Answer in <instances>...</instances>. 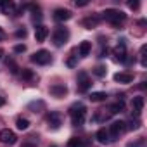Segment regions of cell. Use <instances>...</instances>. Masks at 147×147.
<instances>
[{"mask_svg":"<svg viewBox=\"0 0 147 147\" xmlns=\"http://www.w3.org/2000/svg\"><path fill=\"white\" fill-rule=\"evenodd\" d=\"M67 147H87V145H85L83 138H80V137H71L69 142H67Z\"/></svg>","mask_w":147,"mask_h":147,"instance_id":"22","label":"cell"},{"mask_svg":"<svg viewBox=\"0 0 147 147\" xmlns=\"http://www.w3.org/2000/svg\"><path fill=\"white\" fill-rule=\"evenodd\" d=\"M88 99H90L92 102H102V100L107 99V95H106V92H92V94L88 95Z\"/></svg>","mask_w":147,"mask_h":147,"instance_id":"21","label":"cell"},{"mask_svg":"<svg viewBox=\"0 0 147 147\" xmlns=\"http://www.w3.org/2000/svg\"><path fill=\"white\" fill-rule=\"evenodd\" d=\"M142 145H144V138H138V140H135V142L126 144V147H142Z\"/></svg>","mask_w":147,"mask_h":147,"instance_id":"29","label":"cell"},{"mask_svg":"<svg viewBox=\"0 0 147 147\" xmlns=\"http://www.w3.org/2000/svg\"><path fill=\"white\" fill-rule=\"evenodd\" d=\"M95 138H97V142H99V144H107V142H111V138H109V131H107L106 128L97 130Z\"/></svg>","mask_w":147,"mask_h":147,"instance_id":"16","label":"cell"},{"mask_svg":"<svg viewBox=\"0 0 147 147\" xmlns=\"http://www.w3.org/2000/svg\"><path fill=\"white\" fill-rule=\"evenodd\" d=\"M128 7L130 9H138V2H128Z\"/></svg>","mask_w":147,"mask_h":147,"instance_id":"32","label":"cell"},{"mask_svg":"<svg viewBox=\"0 0 147 147\" xmlns=\"http://www.w3.org/2000/svg\"><path fill=\"white\" fill-rule=\"evenodd\" d=\"M16 126L19 128V130H28L30 128V121L26 119V118H18V121H16Z\"/></svg>","mask_w":147,"mask_h":147,"instance_id":"24","label":"cell"},{"mask_svg":"<svg viewBox=\"0 0 147 147\" xmlns=\"http://www.w3.org/2000/svg\"><path fill=\"white\" fill-rule=\"evenodd\" d=\"M16 36H18V38H24V36H26V30H24V28H19V30L16 31Z\"/></svg>","mask_w":147,"mask_h":147,"instance_id":"30","label":"cell"},{"mask_svg":"<svg viewBox=\"0 0 147 147\" xmlns=\"http://www.w3.org/2000/svg\"><path fill=\"white\" fill-rule=\"evenodd\" d=\"M5 104V97H2V95H0V107H2Z\"/></svg>","mask_w":147,"mask_h":147,"instance_id":"36","label":"cell"},{"mask_svg":"<svg viewBox=\"0 0 147 147\" xmlns=\"http://www.w3.org/2000/svg\"><path fill=\"white\" fill-rule=\"evenodd\" d=\"M106 73H107V69H106V66H102V64H99V66L94 67V75L99 76V78H104V76H106Z\"/></svg>","mask_w":147,"mask_h":147,"instance_id":"23","label":"cell"},{"mask_svg":"<svg viewBox=\"0 0 147 147\" xmlns=\"http://www.w3.org/2000/svg\"><path fill=\"white\" fill-rule=\"evenodd\" d=\"M0 142L4 145H14L18 142V137H16V133L12 130L4 128V130H0Z\"/></svg>","mask_w":147,"mask_h":147,"instance_id":"7","label":"cell"},{"mask_svg":"<svg viewBox=\"0 0 147 147\" xmlns=\"http://www.w3.org/2000/svg\"><path fill=\"white\" fill-rule=\"evenodd\" d=\"M31 62L38 64V66H45V64H50L52 62V55L49 50H38L31 55Z\"/></svg>","mask_w":147,"mask_h":147,"instance_id":"4","label":"cell"},{"mask_svg":"<svg viewBox=\"0 0 147 147\" xmlns=\"http://www.w3.org/2000/svg\"><path fill=\"white\" fill-rule=\"evenodd\" d=\"M102 18H104L107 23H111L114 28H119V26L125 23L126 14L121 12V11H118V9H106V11L102 12Z\"/></svg>","mask_w":147,"mask_h":147,"instance_id":"2","label":"cell"},{"mask_svg":"<svg viewBox=\"0 0 147 147\" xmlns=\"http://www.w3.org/2000/svg\"><path fill=\"white\" fill-rule=\"evenodd\" d=\"M114 80L118 83H131L133 82V75L131 73H126V71H121V73H116L114 75Z\"/></svg>","mask_w":147,"mask_h":147,"instance_id":"13","label":"cell"},{"mask_svg":"<svg viewBox=\"0 0 147 147\" xmlns=\"http://www.w3.org/2000/svg\"><path fill=\"white\" fill-rule=\"evenodd\" d=\"M67 38H69V31H67V28H64V26H57V28L54 30L52 42H54L55 47H62V45L67 42Z\"/></svg>","mask_w":147,"mask_h":147,"instance_id":"3","label":"cell"},{"mask_svg":"<svg viewBox=\"0 0 147 147\" xmlns=\"http://www.w3.org/2000/svg\"><path fill=\"white\" fill-rule=\"evenodd\" d=\"M21 147H36V145H35V144H30V142H26V144H23Z\"/></svg>","mask_w":147,"mask_h":147,"instance_id":"35","label":"cell"},{"mask_svg":"<svg viewBox=\"0 0 147 147\" xmlns=\"http://www.w3.org/2000/svg\"><path fill=\"white\" fill-rule=\"evenodd\" d=\"M85 5H88L87 0H83V2H76V7H85Z\"/></svg>","mask_w":147,"mask_h":147,"instance_id":"33","label":"cell"},{"mask_svg":"<svg viewBox=\"0 0 147 147\" xmlns=\"http://www.w3.org/2000/svg\"><path fill=\"white\" fill-rule=\"evenodd\" d=\"M131 109H133V113L135 114H140L142 113V109H144V97H133V100H131Z\"/></svg>","mask_w":147,"mask_h":147,"instance_id":"15","label":"cell"},{"mask_svg":"<svg viewBox=\"0 0 147 147\" xmlns=\"http://www.w3.org/2000/svg\"><path fill=\"white\" fill-rule=\"evenodd\" d=\"M76 57H78V55H75V54H73V55H71V57L67 59V62H66V64H67L69 67H75V66L78 64V61H76Z\"/></svg>","mask_w":147,"mask_h":147,"instance_id":"28","label":"cell"},{"mask_svg":"<svg viewBox=\"0 0 147 147\" xmlns=\"http://www.w3.org/2000/svg\"><path fill=\"white\" fill-rule=\"evenodd\" d=\"M76 82H78L76 87H78L80 92H88L90 87H92V80H90V76H88V73H85V71H80V73H78Z\"/></svg>","mask_w":147,"mask_h":147,"instance_id":"6","label":"cell"},{"mask_svg":"<svg viewBox=\"0 0 147 147\" xmlns=\"http://www.w3.org/2000/svg\"><path fill=\"white\" fill-rule=\"evenodd\" d=\"M47 123H49V128H50V130H59L61 125H62V116H61V113H57V111L50 113L49 118H47Z\"/></svg>","mask_w":147,"mask_h":147,"instance_id":"8","label":"cell"},{"mask_svg":"<svg viewBox=\"0 0 147 147\" xmlns=\"http://www.w3.org/2000/svg\"><path fill=\"white\" fill-rule=\"evenodd\" d=\"M47 36H49V28L43 26V24H38L35 28V38H36V42H45Z\"/></svg>","mask_w":147,"mask_h":147,"instance_id":"12","label":"cell"},{"mask_svg":"<svg viewBox=\"0 0 147 147\" xmlns=\"http://www.w3.org/2000/svg\"><path fill=\"white\" fill-rule=\"evenodd\" d=\"M24 50H26L24 45H16V47H14V52H18V54H21V52H24Z\"/></svg>","mask_w":147,"mask_h":147,"instance_id":"31","label":"cell"},{"mask_svg":"<svg viewBox=\"0 0 147 147\" xmlns=\"http://www.w3.org/2000/svg\"><path fill=\"white\" fill-rule=\"evenodd\" d=\"M90 50H92V43H90L88 40L82 42V43H80V47H78V54H80L82 57H87V55H90Z\"/></svg>","mask_w":147,"mask_h":147,"instance_id":"17","label":"cell"},{"mask_svg":"<svg viewBox=\"0 0 147 147\" xmlns=\"http://www.w3.org/2000/svg\"><path fill=\"white\" fill-rule=\"evenodd\" d=\"M28 109L33 111V113H42L45 109V102L43 100H33V102L28 104Z\"/></svg>","mask_w":147,"mask_h":147,"instance_id":"19","label":"cell"},{"mask_svg":"<svg viewBox=\"0 0 147 147\" xmlns=\"http://www.w3.org/2000/svg\"><path fill=\"white\" fill-rule=\"evenodd\" d=\"M73 18V14H71V11L69 9H55L54 11V21H57V23H64V21H69Z\"/></svg>","mask_w":147,"mask_h":147,"instance_id":"10","label":"cell"},{"mask_svg":"<svg viewBox=\"0 0 147 147\" xmlns=\"http://www.w3.org/2000/svg\"><path fill=\"white\" fill-rule=\"evenodd\" d=\"M4 38H5V33H4V30H2V28H0V42H2Z\"/></svg>","mask_w":147,"mask_h":147,"instance_id":"34","label":"cell"},{"mask_svg":"<svg viewBox=\"0 0 147 147\" xmlns=\"http://www.w3.org/2000/svg\"><path fill=\"white\" fill-rule=\"evenodd\" d=\"M2 54H4V52H2V49H0V57H2Z\"/></svg>","mask_w":147,"mask_h":147,"instance_id":"37","label":"cell"},{"mask_svg":"<svg viewBox=\"0 0 147 147\" xmlns=\"http://www.w3.org/2000/svg\"><path fill=\"white\" fill-rule=\"evenodd\" d=\"M123 111H125V102L123 100H118V102H114V104L109 106V113L111 114H119Z\"/></svg>","mask_w":147,"mask_h":147,"instance_id":"20","label":"cell"},{"mask_svg":"<svg viewBox=\"0 0 147 147\" xmlns=\"http://www.w3.org/2000/svg\"><path fill=\"white\" fill-rule=\"evenodd\" d=\"M50 94H52L54 97L61 99V97H64V95L67 94V87H66L64 83H55V85L50 87Z\"/></svg>","mask_w":147,"mask_h":147,"instance_id":"11","label":"cell"},{"mask_svg":"<svg viewBox=\"0 0 147 147\" xmlns=\"http://www.w3.org/2000/svg\"><path fill=\"white\" fill-rule=\"evenodd\" d=\"M145 50H147V47L142 45V47H140V64H142L144 67L147 66V61H145Z\"/></svg>","mask_w":147,"mask_h":147,"instance_id":"26","label":"cell"},{"mask_svg":"<svg viewBox=\"0 0 147 147\" xmlns=\"http://www.w3.org/2000/svg\"><path fill=\"white\" fill-rule=\"evenodd\" d=\"M125 130H126V123L125 121H114V123H111V126H109V138L111 140H116V138H119V135H123L125 133Z\"/></svg>","mask_w":147,"mask_h":147,"instance_id":"5","label":"cell"},{"mask_svg":"<svg viewBox=\"0 0 147 147\" xmlns=\"http://www.w3.org/2000/svg\"><path fill=\"white\" fill-rule=\"evenodd\" d=\"M0 11H2V14H14L16 5H14V2H11V0H4V2L0 4Z\"/></svg>","mask_w":147,"mask_h":147,"instance_id":"14","label":"cell"},{"mask_svg":"<svg viewBox=\"0 0 147 147\" xmlns=\"http://www.w3.org/2000/svg\"><path fill=\"white\" fill-rule=\"evenodd\" d=\"M21 76H23L24 80H33V78H35V75H33V71H31V69H23Z\"/></svg>","mask_w":147,"mask_h":147,"instance_id":"27","label":"cell"},{"mask_svg":"<svg viewBox=\"0 0 147 147\" xmlns=\"http://www.w3.org/2000/svg\"><path fill=\"white\" fill-rule=\"evenodd\" d=\"M69 116H71V123L75 126H82L85 123V118H87V107L82 102L73 104L69 109Z\"/></svg>","mask_w":147,"mask_h":147,"instance_id":"1","label":"cell"},{"mask_svg":"<svg viewBox=\"0 0 147 147\" xmlns=\"http://www.w3.org/2000/svg\"><path fill=\"white\" fill-rule=\"evenodd\" d=\"M99 21H100V19H99L97 16H90V18H85V19L82 21V24H83L87 30H92L94 26H97V24H99Z\"/></svg>","mask_w":147,"mask_h":147,"instance_id":"18","label":"cell"},{"mask_svg":"<svg viewBox=\"0 0 147 147\" xmlns=\"http://www.w3.org/2000/svg\"><path fill=\"white\" fill-rule=\"evenodd\" d=\"M140 125H142V121H140L138 118H135V119H131V121H130V125L126 126V130H138V128H140Z\"/></svg>","mask_w":147,"mask_h":147,"instance_id":"25","label":"cell"},{"mask_svg":"<svg viewBox=\"0 0 147 147\" xmlns=\"http://www.w3.org/2000/svg\"><path fill=\"white\" fill-rule=\"evenodd\" d=\"M113 55H114L116 61H121V62H125V61L128 59V57H126V45H125V40H121V43H118V45L114 47Z\"/></svg>","mask_w":147,"mask_h":147,"instance_id":"9","label":"cell"},{"mask_svg":"<svg viewBox=\"0 0 147 147\" xmlns=\"http://www.w3.org/2000/svg\"><path fill=\"white\" fill-rule=\"evenodd\" d=\"M49 147H55V145H49Z\"/></svg>","mask_w":147,"mask_h":147,"instance_id":"38","label":"cell"}]
</instances>
